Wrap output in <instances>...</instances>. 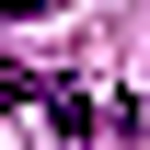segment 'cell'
I'll return each mask as SVG.
<instances>
[{"mask_svg": "<svg viewBox=\"0 0 150 150\" xmlns=\"http://www.w3.org/2000/svg\"><path fill=\"white\" fill-rule=\"evenodd\" d=\"M0 127H12V150H81L93 139V93L81 81H35L23 58H0Z\"/></svg>", "mask_w": 150, "mask_h": 150, "instance_id": "6da1fadb", "label": "cell"}, {"mask_svg": "<svg viewBox=\"0 0 150 150\" xmlns=\"http://www.w3.org/2000/svg\"><path fill=\"white\" fill-rule=\"evenodd\" d=\"M12 12H23V23H46V12H58V0H12Z\"/></svg>", "mask_w": 150, "mask_h": 150, "instance_id": "7a4b0ae2", "label": "cell"}]
</instances>
